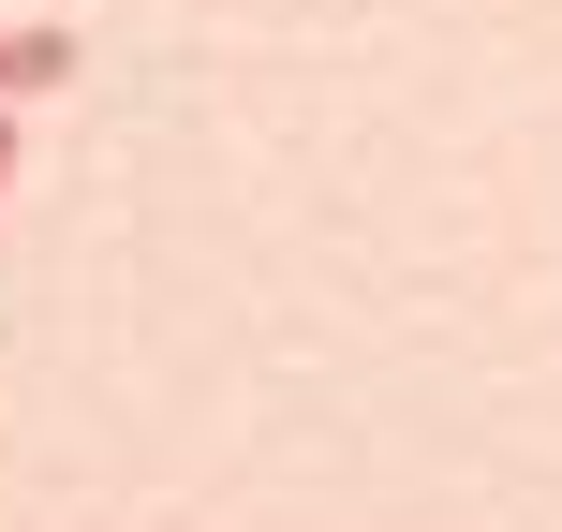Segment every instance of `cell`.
I'll use <instances>...</instances> for the list:
<instances>
[{"label": "cell", "instance_id": "1", "mask_svg": "<svg viewBox=\"0 0 562 532\" xmlns=\"http://www.w3.org/2000/svg\"><path fill=\"white\" fill-rule=\"evenodd\" d=\"M75 75V30H0V104H45Z\"/></svg>", "mask_w": 562, "mask_h": 532}, {"label": "cell", "instance_id": "2", "mask_svg": "<svg viewBox=\"0 0 562 532\" xmlns=\"http://www.w3.org/2000/svg\"><path fill=\"white\" fill-rule=\"evenodd\" d=\"M15 148H30V134H15V104H0V193H15Z\"/></svg>", "mask_w": 562, "mask_h": 532}]
</instances>
